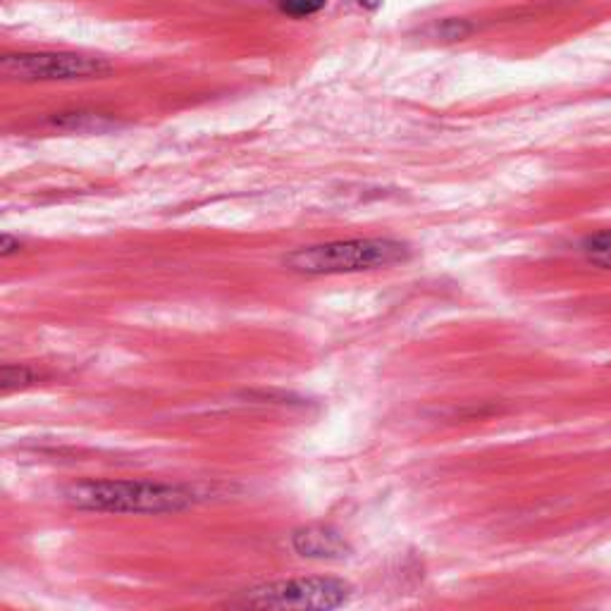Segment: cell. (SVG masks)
Segmentation results:
<instances>
[{
    "instance_id": "7",
    "label": "cell",
    "mask_w": 611,
    "mask_h": 611,
    "mask_svg": "<svg viewBox=\"0 0 611 611\" xmlns=\"http://www.w3.org/2000/svg\"><path fill=\"white\" fill-rule=\"evenodd\" d=\"M282 15L304 20L310 15H318V12L328 5V0H275Z\"/></svg>"
},
{
    "instance_id": "1",
    "label": "cell",
    "mask_w": 611,
    "mask_h": 611,
    "mask_svg": "<svg viewBox=\"0 0 611 611\" xmlns=\"http://www.w3.org/2000/svg\"><path fill=\"white\" fill-rule=\"evenodd\" d=\"M68 502L86 512L167 514L189 509L199 495L191 487L144 480H89L68 490Z\"/></svg>"
},
{
    "instance_id": "9",
    "label": "cell",
    "mask_w": 611,
    "mask_h": 611,
    "mask_svg": "<svg viewBox=\"0 0 611 611\" xmlns=\"http://www.w3.org/2000/svg\"><path fill=\"white\" fill-rule=\"evenodd\" d=\"M15 249H20V242L12 239L10 234H3V239H0V254H3V256L8 258Z\"/></svg>"
},
{
    "instance_id": "3",
    "label": "cell",
    "mask_w": 611,
    "mask_h": 611,
    "mask_svg": "<svg viewBox=\"0 0 611 611\" xmlns=\"http://www.w3.org/2000/svg\"><path fill=\"white\" fill-rule=\"evenodd\" d=\"M351 595L344 580L337 578H290L266 583L246 595V604L261 609H334Z\"/></svg>"
},
{
    "instance_id": "5",
    "label": "cell",
    "mask_w": 611,
    "mask_h": 611,
    "mask_svg": "<svg viewBox=\"0 0 611 611\" xmlns=\"http://www.w3.org/2000/svg\"><path fill=\"white\" fill-rule=\"evenodd\" d=\"M292 544L298 554L308 559H340L349 550L340 532L325 526H308L296 530Z\"/></svg>"
},
{
    "instance_id": "2",
    "label": "cell",
    "mask_w": 611,
    "mask_h": 611,
    "mask_svg": "<svg viewBox=\"0 0 611 611\" xmlns=\"http://www.w3.org/2000/svg\"><path fill=\"white\" fill-rule=\"evenodd\" d=\"M409 246L395 239H346L298 249L287 256V263L302 275H342L375 268H389L404 263Z\"/></svg>"
},
{
    "instance_id": "8",
    "label": "cell",
    "mask_w": 611,
    "mask_h": 611,
    "mask_svg": "<svg viewBox=\"0 0 611 611\" xmlns=\"http://www.w3.org/2000/svg\"><path fill=\"white\" fill-rule=\"evenodd\" d=\"M34 383V373L27 366H5L3 368V389L10 392L12 387H24Z\"/></svg>"
},
{
    "instance_id": "6",
    "label": "cell",
    "mask_w": 611,
    "mask_h": 611,
    "mask_svg": "<svg viewBox=\"0 0 611 611\" xmlns=\"http://www.w3.org/2000/svg\"><path fill=\"white\" fill-rule=\"evenodd\" d=\"M583 249L595 266L611 270V230L592 234V237L583 244Z\"/></svg>"
},
{
    "instance_id": "4",
    "label": "cell",
    "mask_w": 611,
    "mask_h": 611,
    "mask_svg": "<svg viewBox=\"0 0 611 611\" xmlns=\"http://www.w3.org/2000/svg\"><path fill=\"white\" fill-rule=\"evenodd\" d=\"M0 70L8 80L20 82H72L106 77L113 68L103 58L77 54H24L3 58Z\"/></svg>"
}]
</instances>
